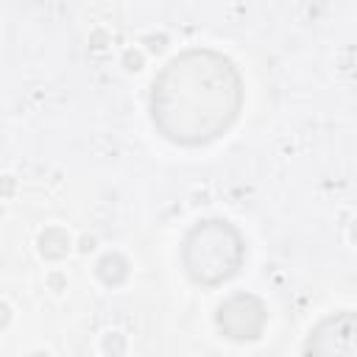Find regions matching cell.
<instances>
[{"label":"cell","instance_id":"6da1fadb","mask_svg":"<svg viewBox=\"0 0 357 357\" xmlns=\"http://www.w3.org/2000/svg\"><path fill=\"white\" fill-rule=\"evenodd\" d=\"M240 75L229 59L212 50H190L176 56L151 89L153 126L181 145H204L218 139L237 117Z\"/></svg>","mask_w":357,"mask_h":357}]
</instances>
